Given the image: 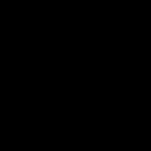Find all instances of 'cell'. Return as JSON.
I'll list each match as a JSON object with an SVG mask.
<instances>
[]
</instances>
